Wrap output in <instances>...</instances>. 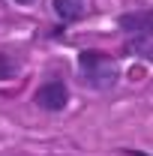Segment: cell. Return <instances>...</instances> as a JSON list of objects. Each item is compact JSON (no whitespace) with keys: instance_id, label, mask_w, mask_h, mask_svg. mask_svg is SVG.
Returning a JSON list of instances; mask_svg holds the SVG:
<instances>
[{"instance_id":"cell-1","label":"cell","mask_w":153,"mask_h":156,"mask_svg":"<svg viewBox=\"0 0 153 156\" xmlns=\"http://www.w3.org/2000/svg\"><path fill=\"white\" fill-rule=\"evenodd\" d=\"M78 72H81V84L90 90H111L120 78L117 60L105 51H96V48L78 51Z\"/></svg>"},{"instance_id":"cell-2","label":"cell","mask_w":153,"mask_h":156,"mask_svg":"<svg viewBox=\"0 0 153 156\" xmlns=\"http://www.w3.org/2000/svg\"><path fill=\"white\" fill-rule=\"evenodd\" d=\"M33 102H36V108L48 111V114L63 111V108L69 105V87H66V81H63V78H48V81H42L36 87V93H33Z\"/></svg>"},{"instance_id":"cell-3","label":"cell","mask_w":153,"mask_h":156,"mask_svg":"<svg viewBox=\"0 0 153 156\" xmlns=\"http://www.w3.org/2000/svg\"><path fill=\"white\" fill-rule=\"evenodd\" d=\"M117 27L126 36H141V39H153V9H132L123 12L117 18Z\"/></svg>"},{"instance_id":"cell-4","label":"cell","mask_w":153,"mask_h":156,"mask_svg":"<svg viewBox=\"0 0 153 156\" xmlns=\"http://www.w3.org/2000/svg\"><path fill=\"white\" fill-rule=\"evenodd\" d=\"M51 6H54V15L63 21V27L66 24H75L87 15V6H84V0H51Z\"/></svg>"},{"instance_id":"cell-5","label":"cell","mask_w":153,"mask_h":156,"mask_svg":"<svg viewBox=\"0 0 153 156\" xmlns=\"http://www.w3.org/2000/svg\"><path fill=\"white\" fill-rule=\"evenodd\" d=\"M123 54H132V57H141L153 63V39H141V36H126L123 42Z\"/></svg>"},{"instance_id":"cell-6","label":"cell","mask_w":153,"mask_h":156,"mask_svg":"<svg viewBox=\"0 0 153 156\" xmlns=\"http://www.w3.org/2000/svg\"><path fill=\"white\" fill-rule=\"evenodd\" d=\"M18 72H21V57L9 54V51H0V81H9Z\"/></svg>"},{"instance_id":"cell-7","label":"cell","mask_w":153,"mask_h":156,"mask_svg":"<svg viewBox=\"0 0 153 156\" xmlns=\"http://www.w3.org/2000/svg\"><path fill=\"white\" fill-rule=\"evenodd\" d=\"M120 153H126V156H147L144 150H135V147H120Z\"/></svg>"},{"instance_id":"cell-8","label":"cell","mask_w":153,"mask_h":156,"mask_svg":"<svg viewBox=\"0 0 153 156\" xmlns=\"http://www.w3.org/2000/svg\"><path fill=\"white\" fill-rule=\"evenodd\" d=\"M15 3H21V6H30V3H33V0H15Z\"/></svg>"}]
</instances>
